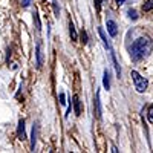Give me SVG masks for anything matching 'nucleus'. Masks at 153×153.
I'll return each instance as SVG.
<instances>
[{"instance_id": "f257e3e1", "label": "nucleus", "mask_w": 153, "mask_h": 153, "mask_svg": "<svg viewBox=\"0 0 153 153\" xmlns=\"http://www.w3.org/2000/svg\"><path fill=\"white\" fill-rule=\"evenodd\" d=\"M153 48V43L149 37H139L138 40L133 42L132 48H130V55H132V60L135 61H139L143 60L144 57L149 55V52Z\"/></svg>"}, {"instance_id": "f03ea898", "label": "nucleus", "mask_w": 153, "mask_h": 153, "mask_svg": "<svg viewBox=\"0 0 153 153\" xmlns=\"http://www.w3.org/2000/svg\"><path fill=\"white\" fill-rule=\"evenodd\" d=\"M132 78H133V83H135V89L138 92H144L146 89H147V86H149V83H147V80L144 78V76H141L136 71H132Z\"/></svg>"}, {"instance_id": "7ed1b4c3", "label": "nucleus", "mask_w": 153, "mask_h": 153, "mask_svg": "<svg viewBox=\"0 0 153 153\" xmlns=\"http://www.w3.org/2000/svg\"><path fill=\"white\" fill-rule=\"evenodd\" d=\"M107 32L110 34V37H117L118 34V26L113 20H107Z\"/></svg>"}, {"instance_id": "20e7f679", "label": "nucleus", "mask_w": 153, "mask_h": 153, "mask_svg": "<svg viewBox=\"0 0 153 153\" xmlns=\"http://www.w3.org/2000/svg\"><path fill=\"white\" fill-rule=\"evenodd\" d=\"M35 55H37V68H42V65H43V52H42L40 43H37V46H35Z\"/></svg>"}, {"instance_id": "39448f33", "label": "nucleus", "mask_w": 153, "mask_h": 153, "mask_svg": "<svg viewBox=\"0 0 153 153\" xmlns=\"http://www.w3.org/2000/svg\"><path fill=\"white\" fill-rule=\"evenodd\" d=\"M17 135H19V139H26V133H25V121L20 120L19 121V129H17Z\"/></svg>"}, {"instance_id": "423d86ee", "label": "nucleus", "mask_w": 153, "mask_h": 153, "mask_svg": "<svg viewBox=\"0 0 153 153\" xmlns=\"http://www.w3.org/2000/svg\"><path fill=\"white\" fill-rule=\"evenodd\" d=\"M98 34H100V37H101V38H103V42H104L106 48H107V49L110 51V52H112V51H113V49H112V45H110V42L107 40V37H106V32L103 31V28H98Z\"/></svg>"}, {"instance_id": "0eeeda50", "label": "nucleus", "mask_w": 153, "mask_h": 153, "mask_svg": "<svg viewBox=\"0 0 153 153\" xmlns=\"http://www.w3.org/2000/svg\"><path fill=\"white\" fill-rule=\"evenodd\" d=\"M74 107H75V115H81V106H80V98L74 97Z\"/></svg>"}, {"instance_id": "6e6552de", "label": "nucleus", "mask_w": 153, "mask_h": 153, "mask_svg": "<svg viewBox=\"0 0 153 153\" xmlns=\"http://www.w3.org/2000/svg\"><path fill=\"white\" fill-rule=\"evenodd\" d=\"M95 107H97V117L101 118V103H100V92H97L95 97Z\"/></svg>"}, {"instance_id": "1a4fd4ad", "label": "nucleus", "mask_w": 153, "mask_h": 153, "mask_svg": "<svg viewBox=\"0 0 153 153\" xmlns=\"http://www.w3.org/2000/svg\"><path fill=\"white\" fill-rule=\"evenodd\" d=\"M69 34H71V38L75 42V40H78V35H76V31H75V28H74V23L72 22H69Z\"/></svg>"}, {"instance_id": "9d476101", "label": "nucleus", "mask_w": 153, "mask_h": 153, "mask_svg": "<svg viewBox=\"0 0 153 153\" xmlns=\"http://www.w3.org/2000/svg\"><path fill=\"white\" fill-rule=\"evenodd\" d=\"M35 138H37V127H32V141H31V149H35Z\"/></svg>"}, {"instance_id": "9b49d317", "label": "nucleus", "mask_w": 153, "mask_h": 153, "mask_svg": "<svg viewBox=\"0 0 153 153\" xmlns=\"http://www.w3.org/2000/svg\"><path fill=\"white\" fill-rule=\"evenodd\" d=\"M34 22H35V28L40 31L42 29V23H40V19H38V14H37V11H34Z\"/></svg>"}, {"instance_id": "f8f14e48", "label": "nucleus", "mask_w": 153, "mask_h": 153, "mask_svg": "<svg viewBox=\"0 0 153 153\" xmlns=\"http://www.w3.org/2000/svg\"><path fill=\"white\" fill-rule=\"evenodd\" d=\"M103 83H104V87L109 91V87H110V80H109V72H107V71H104V80H103Z\"/></svg>"}, {"instance_id": "ddd939ff", "label": "nucleus", "mask_w": 153, "mask_h": 153, "mask_svg": "<svg viewBox=\"0 0 153 153\" xmlns=\"http://www.w3.org/2000/svg\"><path fill=\"white\" fill-rule=\"evenodd\" d=\"M153 9V0H147L143 5V11H152Z\"/></svg>"}, {"instance_id": "4468645a", "label": "nucleus", "mask_w": 153, "mask_h": 153, "mask_svg": "<svg viewBox=\"0 0 153 153\" xmlns=\"http://www.w3.org/2000/svg\"><path fill=\"white\" fill-rule=\"evenodd\" d=\"M129 17H130L132 20H136V19H138V14H136V11L130 9V11H129Z\"/></svg>"}, {"instance_id": "2eb2a0df", "label": "nucleus", "mask_w": 153, "mask_h": 153, "mask_svg": "<svg viewBox=\"0 0 153 153\" xmlns=\"http://www.w3.org/2000/svg\"><path fill=\"white\" fill-rule=\"evenodd\" d=\"M149 121L153 124V104H152L150 109H149Z\"/></svg>"}, {"instance_id": "dca6fc26", "label": "nucleus", "mask_w": 153, "mask_h": 153, "mask_svg": "<svg viewBox=\"0 0 153 153\" xmlns=\"http://www.w3.org/2000/svg\"><path fill=\"white\" fill-rule=\"evenodd\" d=\"M81 42L86 45L87 43V34H86V31H81Z\"/></svg>"}, {"instance_id": "f3484780", "label": "nucleus", "mask_w": 153, "mask_h": 153, "mask_svg": "<svg viewBox=\"0 0 153 153\" xmlns=\"http://www.w3.org/2000/svg\"><path fill=\"white\" fill-rule=\"evenodd\" d=\"M60 104H66V97H65V94H60Z\"/></svg>"}, {"instance_id": "a211bd4d", "label": "nucleus", "mask_w": 153, "mask_h": 153, "mask_svg": "<svg viewBox=\"0 0 153 153\" xmlns=\"http://www.w3.org/2000/svg\"><path fill=\"white\" fill-rule=\"evenodd\" d=\"M52 3H54V11H55V14L58 16V12H60V9H58V6H57V2H55V0H52Z\"/></svg>"}, {"instance_id": "6ab92c4d", "label": "nucleus", "mask_w": 153, "mask_h": 153, "mask_svg": "<svg viewBox=\"0 0 153 153\" xmlns=\"http://www.w3.org/2000/svg\"><path fill=\"white\" fill-rule=\"evenodd\" d=\"M22 5H23L25 8L29 6V5H31V0H22Z\"/></svg>"}, {"instance_id": "aec40b11", "label": "nucleus", "mask_w": 153, "mask_h": 153, "mask_svg": "<svg viewBox=\"0 0 153 153\" xmlns=\"http://www.w3.org/2000/svg\"><path fill=\"white\" fill-rule=\"evenodd\" d=\"M95 8H97V11H100V9H101V5H100V0H95Z\"/></svg>"}, {"instance_id": "412c9836", "label": "nucleus", "mask_w": 153, "mask_h": 153, "mask_svg": "<svg viewBox=\"0 0 153 153\" xmlns=\"http://www.w3.org/2000/svg\"><path fill=\"white\" fill-rule=\"evenodd\" d=\"M117 2H118V3L121 5V3H124V2H126V0H117Z\"/></svg>"}]
</instances>
